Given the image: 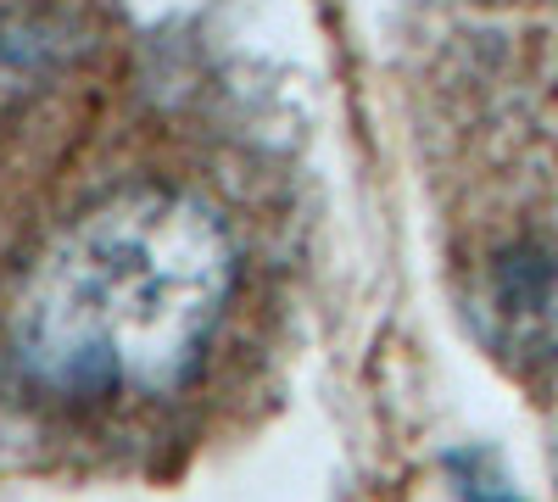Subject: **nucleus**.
<instances>
[{
	"instance_id": "nucleus-1",
	"label": "nucleus",
	"mask_w": 558,
	"mask_h": 502,
	"mask_svg": "<svg viewBox=\"0 0 558 502\" xmlns=\"http://www.w3.org/2000/svg\"><path fill=\"white\" fill-rule=\"evenodd\" d=\"M235 291V241L196 196L134 185L89 207L17 296V357L57 396L173 391Z\"/></svg>"
},
{
	"instance_id": "nucleus-2",
	"label": "nucleus",
	"mask_w": 558,
	"mask_h": 502,
	"mask_svg": "<svg viewBox=\"0 0 558 502\" xmlns=\"http://www.w3.org/2000/svg\"><path fill=\"white\" fill-rule=\"evenodd\" d=\"M486 325L520 357H558V230L525 235L486 262Z\"/></svg>"
}]
</instances>
